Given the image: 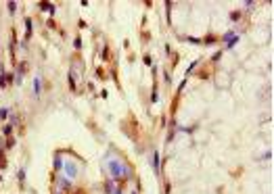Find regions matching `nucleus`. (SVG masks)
I'll return each instance as SVG.
<instances>
[{
  "label": "nucleus",
  "mask_w": 274,
  "mask_h": 194,
  "mask_svg": "<svg viewBox=\"0 0 274 194\" xmlns=\"http://www.w3.org/2000/svg\"><path fill=\"white\" fill-rule=\"evenodd\" d=\"M109 171H111V178L113 180H128L130 178V167H126V165H122V161H117V159H111L109 163Z\"/></svg>",
  "instance_id": "1"
},
{
  "label": "nucleus",
  "mask_w": 274,
  "mask_h": 194,
  "mask_svg": "<svg viewBox=\"0 0 274 194\" xmlns=\"http://www.w3.org/2000/svg\"><path fill=\"white\" fill-rule=\"evenodd\" d=\"M63 171H65L67 178H75V175H78V165H75L73 161H65V163H63Z\"/></svg>",
  "instance_id": "2"
},
{
  "label": "nucleus",
  "mask_w": 274,
  "mask_h": 194,
  "mask_svg": "<svg viewBox=\"0 0 274 194\" xmlns=\"http://www.w3.org/2000/svg\"><path fill=\"white\" fill-rule=\"evenodd\" d=\"M224 40H226V48H232V46L239 42V36H236V34H232V31H228V34L224 36Z\"/></svg>",
  "instance_id": "3"
},
{
  "label": "nucleus",
  "mask_w": 274,
  "mask_h": 194,
  "mask_svg": "<svg viewBox=\"0 0 274 194\" xmlns=\"http://www.w3.org/2000/svg\"><path fill=\"white\" fill-rule=\"evenodd\" d=\"M40 92H42V77H40V75H36V77H34V94L38 96Z\"/></svg>",
  "instance_id": "4"
},
{
  "label": "nucleus",
  "mask_w": 274,
  "mask_h": 194,
  "mask_svg": "<svg viewBox=\"0 0 274 194\" xmlns=\"http://www.w3.org/2000/svg\"><path fill=\"white\" fill-rule=\"evenodd\" d=\"M153 169H155V173H159V154L157 152L153 154Z\"/></svg>",
  "instance_id": "5"
},
{
  "label": "nucleus",
  "mask_w": 274,
  "mask_h": 194,
  "mask_svg": "<svg viewBox=\"0 0 274 194\" xmlns=\"http://www.w3.org/2000/svg\"><path fill=\"white\" fill-rule=\"evenodd\" d=\"M105 188H107V192H109V194H115V190H117V188L113 186V182H111V180H107V184H105Z\"/></svg>",
  "instance_id": "6"
},
{
  "label": "nucleus",
  "mask_w": 274,
  "mask_h": 194,
  "mask_svg": "<svg viewBox=\"0 0 274 194\" xmlns=\"http://www.w3.org/2000/svg\"><path fill=\"white\" fill-rule=\"evenodd\" d=\"M40 6H42V10H48V13H50V15H52V13H54V4H46V2H42V4H40Z\"/></svg>",
  "instance_id": "7"
},
{
  "label": "nucleus",
  "mask_w": 274,
  "mask_h": 194,
  "mask_svg": "<svg viewBox=\"0 0 274 194\" xmlns=\"http://www.w3.org/2000/svg\"><path fill=\"white\" fill-rule=\"evenodd\" d=\"M59 184H61V188H67V190H69V186H71L67 178H59Z\"/></svg>",
  "instance_id": "8"
},
{
  "label": "nucleus",
  "mask_w": 274,
  "mask_h": 194,
  "mask_svg": "<svg viewBox=\"0 0 274 194\" xmlns=\"http://www.w3.org/2000/svg\"><path fill=\"white\" fill-rule=\"evenodd\" d=\"M54 167H57V169H61V167H63V161H61V157H57V159H54Z\"/></svg>",
  "instance_id": "9"
},
{
  "label": "nucleus",
  "mask_w": 274,
  "mask_h": 194,
  "mask_svg": "<svg viewBox=\"0 0 274 194\" xmlns=\"http://www.w3.org/2000/svg\"><path fill=\"white\" fill-rule=\"evenodd\" d=\"M19 182H25V169L19 171Z\"/></svg>",
  "instance_id": "10"
},
{
  "label": "nucleus",
  "mask_w": 274,
  "mask_h": 194,
  "mask_svg": "<svg viewBox=\"0 0 274 194\" xmlns=\"http://www.w3.org/2000/svg\"><path fill=\"white\" fill-rule=\"evenodd\" d=\"M8 115V109H0V119H4Z\"/></svg>",
  "instance_id": "11"
},
{
  "label": "nucleus",
  "mask_w": 274,
  "mask_h": 194,
  "mask_svg": "<svg viewBox=\"0 0 274 194\" xmlns=\"http://www.w3.org/2000/svg\"><path fill=\"white\" fill-rule=\"evenodd\" d=\"M73 46H75V48H82V40H80V38H75V42H73Z\"/></svg>",
  "instance_id": "12"
},
{
  "label": "nucleus",
  "mask_w": 274,
  "mask_h": 194,
  "mask_svg": "<svg viewBox=\"0 0 274 194\" xmlns=\"http://www.w3.org/2000/svg\"><path fill=\"white\" fill-rule=\"evenodd\" d=\"M11 132H13V125H6V127H4V134L11 136Z\"/></svg>",
  "instance_id": "13"
},
{
  "label": "nucleus",
  "mask_w": 274,
  "mask_h": 194,
  "mask_svg": "<svg viewBox=\"0 0 274 194\" xmlns=\"http://www.w3.org/2000/svg\"><path fill=\"white\" fill-rule=\"evenodd\" d=\"M11 146H15V140H13V138H8V140H6V148H11Z\"/></svg>",
  "instance_id": "14"
},
{
  "label": "nucleus",
  "mask_w": 274,
  "mask_h": 194,
  "mask_svg": "<svg viewBox=\"0 0 274 194\" xmlns=\"http://www.w3.org/2000/svg\"><path fill=\"white\" fill-rule=\"evenodd\" d=\"M239 17H241V13H232V15H230V19H232V21H236Z\"/></svg>",
  "instance_id": "15"
},
{
  "label": "nucleus",
  "mask_w": 274,
  "mask_h": 194,
  "mask_svg": "<svg viewBox=\"0 0 274 194\" xmlns=\"http://www.w3.org/2000/svg\"><path fill=\"white\" fill-rule=\"evenodd\" d=\"M69 84H71V90H75V82H73V75H69Z\"/></svg>",
  "instance_id": "16"
},
{
  "label": "nucleus",
  "mask_w": 274,
  "mask_h": 194,
  "mask_svg": "<svg viewBox=\"0 0 274 194\" xmlns=\"http://www.w3.org/2000/svg\"><path fill=\"white\" fill-rule=\"evenodd\" d=\"M4 86V75H0V88Z\"/></svg>",
  "instance_id": "17"
}]
</instances>
